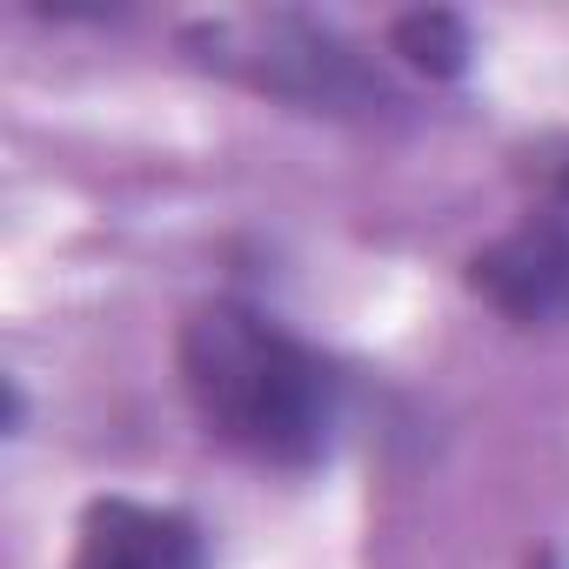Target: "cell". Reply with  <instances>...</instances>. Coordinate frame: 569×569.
Wrapping results in <instances>:
<instances>
[{
  "label": "cell",
  "mask_w": 569,
  "mask_h": 569,
  "mask_svg": "<svg viewBox=\"0 0 569 569\" xmlns=\"http://www.w3.org/2000/svg\"><path fill=\"white\" fill-rule=\"evenodd\" d=\"M396 54H409V68L449 81V74H462V61H469V28H462L456 14H442V8L402 14V21H396Z\"/></svg>",
  "instance_id": "5b68a950"
},
{
  "label": "cell",
  "mask_w": 569,
  "mask_h": 569,
  "mask_svg": "<svg viewBox=\"0 0 569 569\" xmlns=\"http://www.w3.org/2000/svg\"><path fill=\"white\" fill-rule=\"evenodd\" d=\"M181 389L208 442L261 469H309L329 449L342 409L336 369L248 302H208L188 316Z\"/></svg>",
  "instance_id": "6da1fadb"
},
{
  "label": "cell",
  "mask_w": 569,
  "mask_h": 569,
  "mask_svg": "<svg viewBox=\"0 0 569 569\" xmlns=\"http://www.w3.org/2000/svg\"><path fill=\"white\" fill-rule=\"evenodd\" d=\"M469 289L496 302L509 322H562L569 316V228L529 221L489 241L469 261Z\"/></svg>",
  "instance_id": "3957f363"
},
{
  "label": "cell",
  "mask_w": 569,
  "mask_h": 569,
  "mask_svg": "<svg viewBox=\"0 0 569 569\" xmlns=\"http://www.w3.org/2000/svg\"><path fill=\"white\" fill-rule=\"evenodd\" d=\"M208 48V61L248 74L254 88L302 101V108H329V114H369L376 101H396L382 88L376 68H362V54L302 14H248V21H214L194 34Z\"/></svg>",
  "instance_id": "7a4b0ae2"
},
{
  "label": "cell",
  "mask_w": 569,
  "mask_h": 569,
  "mask_svg": "<svg viewBox=\"0 0 569 569\" xmlns=\"http://www.w3.org/2000/svg\"><path fill=\"white\" fill-rule=\"evenodd\" d=\"M529 569H556V556H542V562H529Z\"/></svg>",
  "instance_id": "52a82bcc"
},
{
  "label": "cell",
  "mask_w": 569,
  "mask_h": 569,
  "mask_svg": "<svg viewBox=\"0 0 569 569\" xmlns=\"http://www.w3.org/2000/svg\"><path fill=\"white\" fill-rule=\"evenodd\" d=\"M542 181H549V188H556V194H562V201H569V148H562V154H549V161H542Z\"/></svg>",
  "instance_id": "8992f818"
},
{
  "label": "cell",
  "mask_w": 569,
  "mask_h": 569,
  "mask_svg": "<svg viewBox=\"0 0 569 569\" xmlns=\"http://www.w3.org/2000/svg\"><path fill=\"white\" fill-rule=\"evenodd\" d=\"M68 569H201V529L181 509L101 496L74 529Z\"/></svg>",
  "instance_id": "277c9868"
}]
</instances>
